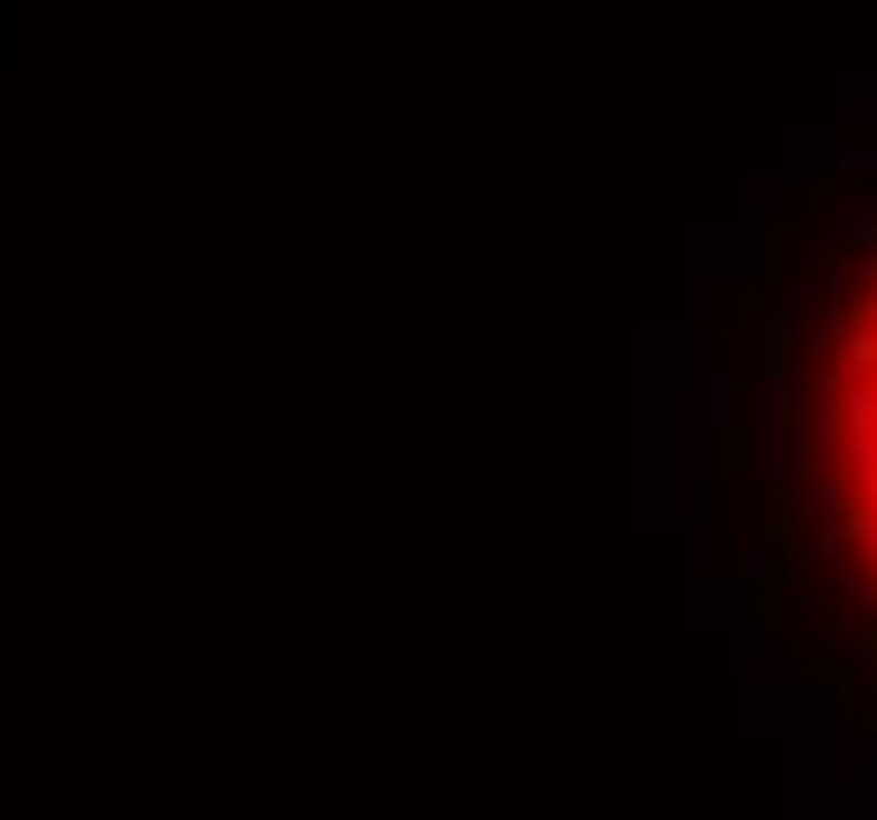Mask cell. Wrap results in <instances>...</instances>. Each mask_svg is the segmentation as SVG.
Masks as SVG:
<instances>
[{
	"instance_id": "6da1fadb",
	"label": "cell",
	"mask_w": 877,
	"mask_h": 820,
	"mask_svg": "<svg viewBox=\"0 0 877 820\" xmlns=\"http://www.w3.org/2000/svg\"><path fill=\"white\" fill-rule=\"evenodd\" d=\"M726 423L751 626L877 720V146L834 152L764 234Z\"/></svg>"
}]
</instances>
